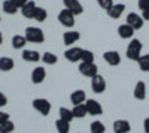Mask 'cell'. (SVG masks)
<instances>
[{
	"label": "cell",
	"mask_w": 149,
	"mask_h": 133,
	"mask_svg": "<svg viewBox=\"0 0 149 133\" xmlns=\"http://www.w3.org/2000/svg\"><path fill=\"white\" fill-rule=\"evenodd\" d=\"M60 118L64 120V121H67V123H70L72 120L74 118V115H73V112L70 109H67V108H60Z\"/></svg>",
	"instance_id": "4316f807"
},
{
	"label": "cell",
	"mask_w": 149,
	"mask_h": 133,
	"mask_svg": "<svg viewBox=\"0 0 149 133\" xmlns=\"http://www.w3.org/2000/svg\"><path fill=\"white\" fill-rule=\"evenodd\" d=\"M22 60H26V62H30V63H36L40 60V54L34 51V50H26L22 52Z\"/></svg>",
	"instance_id": "ac0fdd59"
},
{
	"label": "cell",
	"mask_w": 149,
	"mask_h": 133,
	"mask_svg": "<svg viewBox=\"0 0 149 133\" xmlns=\"http://www.w3.org/2000/svg\"><path fill=\"white\" fill-rule=\"evenodd\" d=\"M2 42H3V34H2V32H0V45H2Z\"/></svg>",
	"instance_id": "ab89813d"
},
{
	"label": "cell",
	"mask_w": 149,
	"mask_h": 133,
	"mask_svg": "<svg viewBox=\"0 0 149 133\" xmlns=\"http://www.w3.org/2000/svg\"><path fill=\"white\" fill-rule=\"evenodd\" d=\"M140 52H142V42L139 39H133L127 48V57L133 60V62H137L139 57L142 55Z\"/></svg>",
	"instance_id": "7a4b0ae2"
},
{
	"label": "cell",
	"mask_w": 149,
	"mask_h": 133,
	"mask_svg": "<svg viewBox=\"0 0 149 133\" xmlns=\"http://www.w3.org/2000/svg\"><path fill=\"white\" fill-rule=\"evenodd\" d=\"M137 63H139L140 70H143V72H149V54H146V55H140L139 60H137Z\"/></svg>",
	"instance_id": "83f0119b"
},
{
	"label": "cell",
	"mask_w": 149,
	"mask_h": 133,
	"mask_svg": "<svg viewBox=\"0 0 149 133\" xmlns=\"http://www.w3.org/2000/svg\"><path fill=\"white\" fill-rule=\"evenodd\" d=\"M90 130L91 133H104L106 132V127L102 121H94L91 126H90Z\"/></svg>",
	"instance_id": "f546056e"
},
{
	"label": "cell",
	"mask_w": 149,
	"mask_h": 133,
	"mask_svg": "<svg viewBox=\"0 0 149 133\" xmlns=\"http://www.w3.org/2000/svg\"><path fill=\"white\" fill-rule=\"evenodd\" d=\"M63 2H64L66 9H69L73 15H81L84 12V8L79 3V0H63Z\"/></svg>",
	"instance_id": "9c48e42d"
},
{
	"label": "cell",
	"mask_w": 149,
	"mask_h": 133,
	"mask_svg": "<svg viewBox=\"0 0 149 133\" xmlns=\"http://www.w3.org/2000/svg\"><path fill=\"white\" fill-rule=\"evenodd\" d=\"M97 3H98V6L100 8H103V9H110L112 8V5H113V2L112 0H97Z\"/></svg>",
	"instance_id": "d6a6232c"
},
{
	"label": "cell",
	"mask_w": 149,
	"mask_h": 133,
	"mask_svg": "<svg viewBox=\"0 0 149 133\" xmlns=\"http://www.w3.org/2000/svg\"><path fill=\"white\" fill-rule=\"evenodd\" d=\"M27 43V39L26 36H19V34H15L14 38H12V46L15 48V50H21V48H24Z\"/></svg>",
	"instance_id": "7402d4cb"
},
{
	"label": "cell",
	"mask_w": 149,
	"mask_h": 133,
	"mask_svg": "<svg viewBox=\"0 0 149 133\" xmlns=\"http://www.w3.org/2000/svg\"><path fill=\"white\" fill-rule=\"evenodd\" d=\"M134 97L137 100H143L146 97V85L143 81H139L134 87Z\"/></svg>",
	"instance_id": "e0dca14e"
},
{
	"label": "cell",
	"mask_w": 149,
	"mask_h": 133,
	"mask_svg": "<svg viewBox=\"0 0 149 133\" xmlns=\"http://www.w3.org/2000/svg\"><path fill=\"white\" fill-rule=\"evenodd\" d=\"M142 18H143V20H146V21H149V8H146V9L143 10Z\"/></svg>",
	"instance_id": "74e56055"
},
{
	"label": "cell",
	"mask_w": 149,
	"mask_h": 133,
	"mask_svg": "<svg viewBox=\"0 0 149 133\" xmlns=\"http://www.w3.org/2000/svg\"><path fill=\"white\" fill-rule=\"evenodd\" d=\"M26 39L31 43H43L45 34L39 27H27L26 29Z\"/></svg>",
	"instance_id": "6da1fadb"
},
{
	"label": "cell",
	"mask_w": 149,
	"mask_h": 133,
	"mask_svg": "<svg viewBox=\"0 0 149 133\" xmlns=\"http://www.w3.org/2000/svg\"><path fill=\"white\" fill-rule=\"evenodd\" d=\"M81 55H82V48H70L64 52V57L72 63H76L81 60Z\"/></svg>",
	"instance_id": "8fae6325"
},
{
	"label": "cell",
	"mask_w": 149,
	"mask_h": 133,
	"mask_svg": "<svg viewBox=\"0 0 149 133\" xmlns=\"http://www.w3.org/2000/svg\"><path fill=\"white\" fill-rule=\"evenodd\" d=\"M70 100L73 105H81L86 100V94L84 90H76V91H73L72 96H70Z\"/></svg>",
	"instance_id": "d6986e66"
},
{
	"label": "cell",
	"mask_w": 149,
	"mask_h": 133,
	"mask_svg": "<svg viewBox=\"0 0 149 133\" xmlns=\"http://www.w3.org/2000/svg\"><path fill=\"white\" fill-rule=\"evenodd\" d=\"M33 108L39 114H42L43 117H46L49 114V111H51V103H49L46 99H34L33 100Z\"/></svg>",
	"instance_id": "277c9868"
},
{
	"label": "cell",
	"mask_w": 149,
	"mask_h": 133,
	"mask_svg": "<svg viewBox=\"0 0 149 133\" xmlns=\"http://www.w3.org/2000/svg\"><path fill=\"white\" fill-rule=\"evenodd\" d=\"M42 62L45 64H55L57 63V55L52 52H45L42 54Z\"/></svg>",
	"instance_id": "f1b7e54d"
},
{
	"label": "cell",
	"mask_w": 149,
	"mask_h": 133,
	"mask_svg": "<svg viewBox=\"0 0 149 133\" xmlns=\"http://www.w3.org/2000/svg\"><path fill=\"white\" fill-rule=\"evenodd\" d=\"M124 9H125V6H124L122 3L112 5V8H110V9H107V15H109L110 18H113V20H118V18L122 15Z\"/></svg>",
	"instance_id": "2e32d148"
},
{
	"label": "cell",
	"mask_w": 149,
	"mask_h": 133,
	"mask_svg": "<svg viewBox=\"0 0 149 133\" xmlns=\"http://www.w3.org/2000/svg\"><path fill=\"white\" fill-rule=\"evenodd\" d=\"M6 103H8V99H6V96H5L3 93H0V108L6 106Z\"/></svg>",
	"instance_id": "d590c367"
},
{
	"label": "cell",
	"mask_w": 149,
	"mask_h": 133,
	"mask_svg": "<svg viewBox=\"0 0 149 133\" xmlns=\"http://www.w3.org/2000/svg\"><path fill=\"white\" fill-rule=\"evenodd\" d=\"M73 115H74V118H84L86 114V106H85V103H81V105H74V108H73Z\"/></svg>",
	"instance_id": "603a6c76"
},
{
	"label": "cell",
	"mask_w": 149,
	"mask_h": 133,
	"mask_svg": "<svg viewBox=\"0 0 149 133\" xmlns=\"http://www.w3.org/2000/svg\"><path fill=\"white\" fill-rule=\"evenodd\" d=\"M27 2H29V0H12V3H14L18 9H21V8H22L24 5H26Z\"/></svg>",
	"instance_id": "836d02e7"
},
{
	"label": "cell",
	"mask_w": 149,
	"mask_h": 133,
	"mask_svg": "<svg viewBox=\"0 0 149 133\" xmlns=\"http://www.w3.org/2000/svg\"><path fill=\"white\" fill-rule=\"evenodd\" d=\"M36 8H37V6H36V3L33 2V0H29V2L21 8V12H22V15L26 17V18H31V20H33V15H34Z\"/></svg>",
	"instance_id": "9a60e30c"
},
{
	"label": "cell",
	"mask_w": 149,
	"mask_h": 133,
	"mask_svg": "<svg viewBox=\"0 0 149 133\" xmlns=\"http://www.w3.org/2000/svg\"><path fill=\"white\" fill-rule=\"evenodd\" d=\"M8 120H9V115H8V114H5V112H2V111H0V124H3L5 121H8Z\"/></svg>",
	"instance_id": "8d00e7d4"
},
{
	"label": "cell",
	"mask_w": 149,
	"mask_h": 133,
	"mask_svg": "<svg viewBox=\"0 0 149 133\" xmlns=\"http://www.w3.org/2000/svg\"><path fill=\"white\" fill-rule=\"evenodd\" d=\"M134 32H136V30L130 26V24H127V22L118 27V34H119L121 39H130V38H133Z\"/></svg>",
	"instance_id": "7c38bea8"
},
{
	"label": "cell",
	"mask_w": 149,
	"mask_h": 133,
	"mask_svg": "<svg viewBox=\"0 0 149 133\" xmlns=\"http://www.w3.org/2000/svg\"><path fill=\"white\" fill-rule=\"evenodd\" d=\"M91 87H93V91L97 93V94L103 93L106 90V81H104V78L102 75H98V74L95 76H93L91 78Z\"/></svg>",
	"instance_id": "5b68a950"
},
{
	"label": "cell",
	"mask_w": 149,
	"mask_h": 133,
	"mask_svg": "<svg viewBox=\"0 0 149 133\" xmlns=\"http://www.w3.org/2000/svg\"><path fill=\"white\" fill-rule=\"evenodd\" d=\"M15 129V124L10 121V120H8V121H5L3 124H0V133H12Z\"/></svg>",
	"instance_id": "4dcf8cb0"
},
{
	"label": "cell",
	"mask_w": 149,
	"mask_h": 133,
	"mask_svg": "<svg viewBox=\"0 0 149 133\" xmlns=\"http://www.w3.org/2000/svg\"><path fill=\"white\" fill-rule=\"evenodd\" d=\"M81 62L82 63H94V54L91 51H88V50H82Z\"/></svg>",
	"instance_id": "1f68e13d"
},
{
	"label": "cell",
	"mask_w": 149,
	"mask_h": 133,
	"mask_svg": "<svg viewBox=\"0 0 149 133\" xmlns=\"http://www.w3.org/2000/svg\"><path fill=\"white\" fill-rule=\"evenodd\" d=\"M79 72L86 78H93L98 74V69L94 63H81L79 64Z\"/></svg>",
	"instance_id": "8992f818"
},
{
	"label": "cell",
	"mask_w": 149,
	"mask_h": 133,
	"mask_svg": "<svg viewBox=\"0 0 149 133\" xmlns=\"http://www.w3.org/2000/svg\"><path fill=\"white\" fill-rule=\"evenodd\" d=\"M85 106H86V112H88L90 115H102V114H103V108H102V105L98 103L97 100H94V99L86 100Z\"/></svg>",
	"instance_id": "52a82bcc"
},
{
	"label": "cell",
	"mask_w": 149,
	"mask_h": 133,
	"mask_svg": "<svg viewBox=\"0 0 149 133\" xmlns=\"http://www.w3.org/2000/svg\"><path fill=\"white\" fill-rule=\"evenodd\" d=\"M3 10L6 12V14H9V15H14V14H17L18 8L12 3V0H5L3 2Z\"/></svg>",
	"instance_id": "484cf974"
},
{
	"label": "cell",
	"mask_w": 149,
	"mask_h": 133,
	"mask_svg": "<svg viewBox=\"0 0 149 133\" xmlns=\"http://www.w3.org/2000/svg\"><path fill=\"white\" fill-rule=\"evenodd\" d=\"M45 76H46V72L43 67H36L33 72H31V82L33 84H40L45 81Z\"/></svg>",
	"instance_id": "5bb4252c"
},
{
	"label": "cell",
	"mask_w": 149,
	"mask_h": 133,
	"mask_svg": "<svg viewBox=\"0 0 149 133\" xmlns=\"http://www.w3.org/2000/svg\"><path fill=\"white\" fill-rule=\"evenodd\" d=\"M58 21L61 26H64V27H73L74 26V15L72 14V12L69 9H63L58 14Z\"/></svg>",
	"instance_id": "3957f363"
},
{
	"label": "cell",
	"mask_w": 149,
	"mask_h": 133,
	"mask_svg": "<svg viewBox=\"0 0 149 133\" xmlns=\"http://www.w3.org/2000/svg\"><path fill=\"white\" fill-rule=\"evenodd\" d=\"M143 18L140 15H137L136 12H130V14L127 15V24H130V26L134 29V30H139L143 27Z\"/></svg>",
	"instance_id": "ba28073f"
},
{
	"label": "cell",
	"mask_w": 149,
	"mask_h": 133,
	"mask_svg": "<svg viewBox=\"0 0 149 133\" xmlns=\"http://www.w3.org/2000/svg\"><path fill=\"white\" fill-rule=\"evenodd\" d=\"M46 18H48V12H46V9H43V8H36L34 15H33V20L39 21V22H43Z\"/></svg>",
	"instance_id": "cb8c5ba5"
},
{
	"label": "cell",
	"mask_w": 149,
	"mask_h": 133,
	"mask_svg": "<svg viewBox=\"0 0 149 133\" xmlns=\"http://www.w3.org/2000/svg\"><path fill=\"white\" fill-rule=\"evenodd\" d=\"M146 8H149V0H139V9L145 10Z\"/></svg>",
	"instance_id": "e575fe53"
},
{
	"label": "cell",
	"mask_w": 149,
	"mask_h": 133,
	"mask_svg": "<svg viewBox=\"0 0 149 133\" xmlns=\"http://www.w3.org/2000/svg\"><path fill=\"white\" fill-rule=\"evenodd\" d=\"M103 58L106 60V63L109 66H118L121 63V55L118 51H106L103 54Z\"/></svg>",
	"instance_id": "30bf717a"
},
{
	"label": "cell",
	"mask_w": 149,
	"mask_h": 133,
	"mask_svg": "<svg viewBox=\"0 0 149 133\" xmlns=\"http://www.w3.org/2000/svg\"><path fill=\"white\" fill-rule=\"evenodd\" d=\"M55 127L58 130V133H69L70 130V123L64 121V120H57V123H55Z\"/></svg>",
	"instance_id": "d4e9b609"
},
{
	"label": "cell",
	"mask_w": 149,
	"mask_h": 133,
	"mask_svg": "<svg viewBox=\"0 0 149 133\" xmlns=\"http://www.w3.org/2000/svg\"><path fill=\"white\" fill-rule=\"evenodd\" d=\"M79 38H81V34L78 32H66L63 34V41L66 45H73L74 42L79 41Z\"/></svg>",
	"instance_id": "ffe728a7"
},
{
	"label": "cell",
	"mask_w": 149,
	"mask_h": 133,
	"mask_svg": "<svg viewBox=\"0 0 149 133\" xmlns=\"http://www.w3.org/2000/svg\"><path fill=\"white\" fill-rule=\"evenodd\" d=\"M130 123L127 120H116L113 123V132L115 133H128L130 132Z\"/></svg>",
	"instance_id": "4fadbf2b"
},
{
	"label": "cell",
	"mask_w": 149,
	"mask_h": 133,
	"mask_svg": "<svg viewBox=\"0 0 149 133\" xmlns=\"http://www.w3.org/2000/svg\"><path fill=\"white\" fill-rule=\"evenodd\" d=\"M143 127H145V133H149V118H146V120H145Z\"/></svg>",
	"instance_id": "f35d334b"
},
{
	"label": "cell",
	"mask_w": 149,
	"mask_h": 133,
	"mask_svg": "<svg viewBox=\"0 0 149 133\" xmlns=\"http://www.w3.org/2000/svg\"><path fill=\"white\" fill-rule=\"evenodd\" d=\"M14 66H15V63H14L12 58H9V57H2L0 58V70L2 72H9V70L14 69Z\"/></svg>",
	"instance_id": "44dd1931"
}]
</instances>
